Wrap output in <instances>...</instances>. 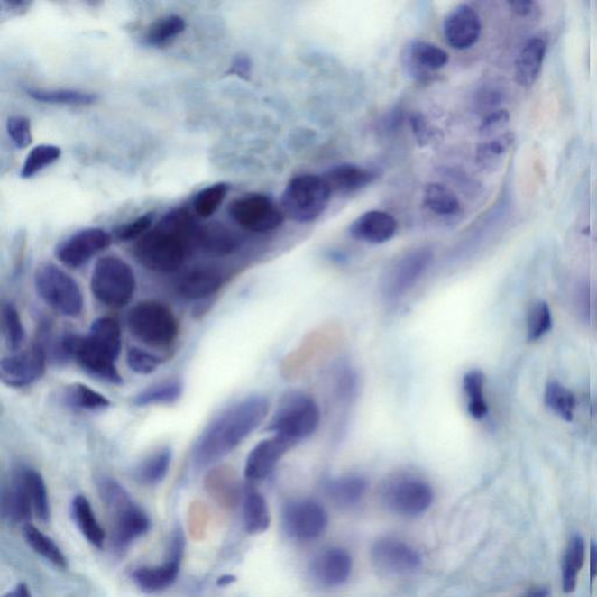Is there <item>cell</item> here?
Here are the masks:
<instances>
[{
	"mask_svg": "<svg viewBox=\"0 0 597 597\" xmlns=\"http://www.w3.org/2000/svg\"><path fill=\"white\" fill-rule=\"evenodd\" d=\"M47 354L39 340L26 350L14 353L0 362V378L11 388H26L45 373Z\"/></svg>",
	"mask_w": 597,
	"mask_h": 597,
	"instance_id": "7c38bea8",
	"label": "cell"
},
{
	"mask_svg": "<svg viewBox=\"0 0 597 597\" xmlns=\"http://www.w3.org/2000/svg\"><path fill=\"white\" fill-rule=\"evenodd\" d=\"M586 558V543L580 535H574L563 556V588L565 592L575 591L579 574Z\"/></svg>",
	"mask_w": 597,
	"mask_h": 597,
	"instance_id": "1f68e13d",
	"label": "cell"
},
{
	"mask_svg": "<svg viewBox=\"0 0 597 597\" xmlns=\"http://www.w3.org/2000/svg\"><path fill=\"white\" fill-rule=\"evenodd\" d=\"M71 360H75L87 373L113 385L123 384V377L119 373L117 358L99 348L87 336H78L71 334Z\"/></svg>",
	"mask_w": 597,
	"mask_h": 597,
	"instance_id": "4fadbf2b",
	"label": "cell"
},
{
	"mask_svg": "<svg viewBox=\"0 0 597 597\" xmlns=\"http://www.w3.org/2000/svg\"><path fill=\"white\" fill-rule=\"evenodd\" d=\"M23 537H25L26 543L38 555L43 556V558L49 560L50 563L59 568H67L66 556H63L61 549L59 548L58 545L49 536L43 535L37 528L29 524L23 527Z\"/></svg>",
	"mask_w": 597,
	"mask_h": 597,
	"instance_id": "8d00e7d4",
	"label": "cell"
},
{
	"mask_svg": "<svg viewBox=\"0 0 597 597\" xmlns=\"http://www.w3.org/2000/svg\"><path fill=\"white\" fill-rule=\"evenodd\" d=\"M332 194L322 175H298L286 186L280 208L289 220L313 222L327 209Z\"/></svg>",
	"mask_w": 597,
	"mask_h": 597,
	"instance_id": "5b68a950",
	"label": "cell"
},
{
	"mask_svg": "<svg viewBox=\"0 0 597 597\" xmlns=\"http://www.w3.org/2000/svg\"><path fill=\"white\" fill-rule=\"evenodd\" d=\"M62 400L68 408L78 411H105L111 406L110 400L105 395L81 383L68 385L63 391Z\"/></svg>",
	"mask_w": 597,
	"mask_h": 597,
	"instance_id": "f1b7e54d",
	"label": "cell"
},
{
	"mask_svg": "<svg viewBox=\"0 0 597 597\" xmlns=\"http://www.w3.org/2000/svg\"><path fill=\"white\" fill-rule=\"evenodd\" d=\"M3 597H32L29 587L25 583H19L17 587Z\"/></svg>",
	"mask_w": 597,
	"mask_h": 597,
	"instance_id": "11a10c76",
	"label": "cell"
},
{
	"mask_svg": "<svg viewBox=\"0 0 597 597\" xmlns=\"http://www.w3.org/2000/svg\"><path fill=\"white\" fill-rule=\"evenodd\" d=\"M481 32L480 15L468 4L454 7L444 20L445 41L456 51L472 49L479 41Z\"/></svg>",
	"mask_w": 597,
	"mask_h": 597,
	"instance_id": "e0dca14e",
	"label": "cell"
},
{
	"mask_svg": "<svg viewBox=\"0 0 597 597\" xmlns=\"http://www.w3.org/2000/svg\"><path fill=\"white\" fill-rule=\"evenodd\" d=\"M27 94L34 101L49 103V105L85 106L96 101L94 95L82 91L69 89H29Z\"/></svg>",
	"mask_w": 597,
	"mask_h": 597,
	"instance_id": "d590c367",
	"label": "cell"
},
{
	"mask_svg": "<svg viewBox=\"0 0 597 597\" xmlns=\"http://www.w3.org/2000/svg\"><path fill=\"white\" fill-rule=\"evenodd\" d=\"M513 142H515V135L512 133L501 135L496 141L482 146V149L480 150L482 159H483V161H485V159L489 161V159L501 157V155L508 152L509 149L513 145Z\"/></svg>",
	"mask_w": 597,
	"mask_h": 597,
	"instance_id": "f907efd6",
	"label": "cell"
},
{
	"mask_svg": "<svg viewBox=\"0 0 597 597\" xmlns=\"http://www.w3.org/2000/svg\"><path fill=\"white\" fill-rule=\"evenodd\" d=\"M250 63L249 60L246 58H238L233 65V73L240 75V77H245L249 74Z\"/></svg>",
	"mask_w": 597,
	"mask_h": 597,
	"instance_id": "f5cc1de1",
	"label": "cell"
},
{
	"mask_svg": "<svg viewBox=\"0 0 597 597\" xmlns=\"http://www.w3.org/2000/svg\"><path fill=\"white\" fill-rule=\"evenodd\" d=\"M284 525L293 538L310 541L324 535L328 525V516L317 501H297L286 505Z\"/></svg>",
	"mask_w": 597,
	"mask_h": 597,
	"instance_id": "9a60e30c",
	"label": "cell"
},
{
	"mask_svg": "<svg viewBox=\"0 0 597 597\" xmlns=\"http://www.w3.org/2000/svg\"><path fill=\"white\" fill-rule=\"evenodd\" d=\"M186 29V23L180 15H167L158 19L146 32V41L151 46L161 47L179 37Z\"/></svg>",
	"mask_w": 597,
	"mask_h": 597,
	"instance_id": "ab89813d",
	"label": "cell"
},
{
	"mask_svg": "<svg viewBox=\"0 0 597 597\" xmlns=\"http://www.w3.org/2000/svg\"><path fill=\"white\" fill-rule=\"evenodd\" d=\"M4 336L11 352L17 353L25 342V328L17 308L12 302L3 306L2 313Z\"/></svg>",
	"mask_w": 597,
	"mask_h": 597,
	"instance_id": "b9f144b4",
	"label": "cell"
},
{
	"mask_svg": "<svg viewBox=\"0 0 597 597\" xmlns=\"http://www.w3.org/2000/svg\"><path fill=\"white\" fill-rule=\"evenodd\" d=\"M594 310H595L594 313H595V317H596V321H597V298H596V301H595V305H594Z\"/></svg>",
	"mask_w": 597,
	"mask_h": 597,
	"instance_id": "680465c9",
	"label": "cell"
},
{
	"mask_svg": "<svg viewBox=\"0 0 597 597\" xmlns=\"http://www.w3.org/2000/svg\"><path fill=\"white\" fill-rule=\"evenodd\" d=\"M23 473H25L27 487H29L35 515L41 523H50L51 505L45 480H43L41 473L33 468L23 467Z\"/></svg>",
	"mask_w": 597,
	"mask_h": 597,
	"instance_id": "74e56055",
	"label": "cell"
},
{
	"mask_svg": "<svg viewBox=\"0 0 597 597\" xmlns=\"http://www.w3.org/2000/svg\"><path fill=\"white\" fill-rule=\"evenodd\" d=\"M173 451L165 445L142 460L134 471V479L142 485L153 487L166 479L172 464Z\"/></svg>",
	"mask_w": 597,
	"mask_h": 597,
	"instance_id": "4316f807",
	"label": "cell"
},
{
	"mask_svg": "<svg viewBox=\"0 0 597 597\" xmlns=\"http://www.w3.org/2000/svg\"><path fill=\"white\" fill-rule=\"evenodd\" d=\"M197 234L188 210L174 209L166 214L153 230L138 240L134 248L135 258L147 270L173 273L185 262L187 250Z\"/></svg>",
	"mask_w": 597,
	"mask_h": 597,
	"instance_id": "7a4b0ae2",
	"label": "cell"
},
{
	"mask_svg": "<svg viewBox=\"0 0 597 597\" xmlns=\"http://www.w3.org/2000/svg\"><path fill=\"white\" fill-rule=\"evenodd\" d=\"M71 516L79 531L91 545L99 549L105 546L106 533L98 524L87 497L82 495L75 497L71 503Z\"/></svg>",
	"mask_w": 597,
	"mask_h": 597,
	"instance_id": "83f0119b",
	"label": "cell"
},
{
	"mask_svg": "<svg viewBox=\"0 0 597 597\" xmlns=\"http://www.w3.org/2000/svg\"><path fill=\"white\" fill-rule=\"evenodd\" d=\"M223 285L220 271L214 268H197L189 271L179 281L178 292L187 300H203L216 294Z\"/></svg>",
	"mask_w": 597,
	"mask_h": 597,
	"instance_id": "603a6c76",
	"label": "cell"
},
{
	"mask_svg": "<svg viewBox=\"0 0 597 597\" xmlns=\"http://www.w3.org/2000/svg\"><path fill=\"white\" fill-rule=\"evenodd\" d=\"M546 42L539 37L528 40L516 60L515 78L519 85L531 87L538 79L546 55Z\"/></svg>",
	"mask_w": 597,
	"mask_h": 597,
	"instance_id": "cb8c5ba5",
	"label": "cell"
},
{
	"mask_svg": "<svg viewBox=\"0 0 597 597\" xmlns=\"http://www.w3.org/2000/svg\"><path fill=\"white\" fill-rule=\"evenodd\" d=\"M234 223L250 233H269L280 228L285 215L269 197L262 194L244 195L229 207Z\"/></svg>",
	"mask_w": 597,
	"mask_h": 597,
	"instance_id": "30bf717a",
	"label": "cell"
},
{
	"mask_svg": "<svg viewBox=\"0 0 597 597\" xmlns=\"http://www.w3.org/2000/svg\"><path fill=\"white\" fill-rule=\"evenodd\" d=\"M229 192L228 183L220 182L207 187L197 193L194 200L195 213L201 218H209L213 216L217 209L220 208L222 202L225 200Z\"/></svg>",
	"mask_w": 597,
	"mask_h": 597,
	"instance_id": "ee69618b",
	"label": "cell"
},
{
	"mask_svg": "<svg viewBox=\"0 0 597 597\" xmlns=\"http://www.w3.org/2000/svg\"><path fill=\"white\" fill-rule=\"evenodd\" d=\"M99 495L113 516L111 539L117 551H124L133 541L150 530L147 513L131 499L129 492L114 479L103 477L98 482Z\"/></svg>",
	"mask_w": 597,
	"mask_h": 597,
	"instance_id": "3957f363",
	"label": "cell"
},
{
	"mask_svg": "<svg viewBox=\"0 0 597 597\" xmlns=\"http://www.w3.org/2000/svg\"><path fill=\"white\" fill-rule=\"evenodd\" d=\"M284 437L273 436L258 443L246 457L244 473L251 482L265 480L276 469L285 454L294 447Z\"/></svg>",
	"mask_w": 597,
	"mask_h": 597,
	"instance_id": "ac0fdd59",
	"label": "cell"
},
{
	"mask_svg": "<svg viewBox=\"0 0 597 597\" xmlns=\"http://www.w3.org/2000/svg\"><path fill=\"white\" fill-rule=\"evenodd\" d=\"M431 485L411 475L392 477L383 488V500L389 510L404 517H417L427 511L433 503Z\"/></svg>",
	"mask_w": 597,
	"mask_h": 597,
	"instance_id": "9c48e42d",
	"label": "cell"
},
{
	"mask_svg": "<svg viewBox=\"0 0 597 597\" xmlns=\"http://www.w3.org/2000/svg\"><path fill=\"white\" fill-rule=\"evenodd\" d=\"M397 226L392 215L381 210H370L350 225L349 234L357 241L383 244L395 237Z\"/></svg>",
	"mask_w": 597,
	"mask_h": 597,
	"instance_id": "44dd1931",
	"label": "cell"
},
{
	"mask_svg": "<svg viewBox=\"0 0 597 597\" xmlns=\"http://www.w3.org/2000/svg\"><path fill=\"white\" fill-rule=\"evenodd\" d=\"M509 5L511 10L519 14V17L536 18L540 14L538 4L531 0H519V2H510Z\"/></svg>",
	"mask_w": 597,
	"mask_h": 597,
	"instance_id": "816d5d0a",
	"label": "cell"
},
{
	"mask_svg": "<svg viewBox=\"0 0 597 597\" xmlns=\"http://www.w3.org/2000/svg\"><path fill=\"white\" fill-rule=\"evenodd\" d=\"M589 558H591V581H594L597 578V543L594 540L591 543V547H589Z\"/></svg>",
	"mask_w": 597,
	"mask_h": 597,
	"instance_id": "db71d44e",
	"label": "cell"
},
{
	"mask_svg": "<svg viewBox=\"0 0 597 597\" xmlns=\"http://www.w3.org/2000/svg\"><path fill=\"white\" fill-rule=\"evenodd\" d=\"M137 288L133 269L115 256L99 258L91 273L90 289L95 298L107 308H124Z\"/></svg>",
	"mask_w": 597,
	"mask_h": 597,
	"instance_id": "52a82bcc",
	"label": "cell"
},
{
	"mask_svg": "<svg viewBox=\"0 0 597 597\" xmlns=\"http://www.w3.org/2000/svg\"><path fill=\"white\" fill-rule=\"evenodd\" d=\"M332 193L349 194L365 188L377 179L375 170L353 164L333 167L322 175Z\"/></svg>",
	"mask_w": 597,
	"mask_h": 597,
	"instance_id": "7402d4cb",
	"label": "cell"
},
{
	"mask_svg": "<svg viewBox=\"0 0 597 597\" xmlns=\"http://www.w3.org/2000/svg\"><path fill=\"white\" fill-rule=\"evenodd\" d=\"M33 512L25 473L23 468H19L12 475L9 485L3 489V517L11 524L29 525Z\"/></svg>",
	"mask_w": 597,
	"mask_h": 597,
	"instance_id": "ffe728a7",
	"label": "cell"
},
{
	"mask_svg": "<svg viewBox=\"0 0 597 597\" xmlns=\"http://www.w3.org/2000/svg\"><path fill=\"white\" fill-rule=\"evenodd\" d=\"M152 221V215L146 214L144 216L139 217L137 220L121 226V228L117 230V237L119 240L124 242L141 240L144 234L150 232Z\"/></svg>",
	"mask_w": 597,
	"mask_h": 597,
	"instance_id": "681fc988",
	"label": "cell"
},
{
	"mask_svg": "<svg viewBox=\"0 0 597 597\" xmlns=\"http://www.w3.org/2000/svg\"><path fill=\"white\" fill-rule=\"evenodd\" d=\"M465 396L468 398V412L473 419H483L488 413L484 400V376L480 370H471L464 378Z\"/></svg>",
	"mask_w": 597,
	"mask_h": 597,
	"instance_id": "f35d334b",
	"label": "cell"
},
{
	"mask_svg": "<svg viewBox=\"0 0 597 597\" xmlns=\"http://www.w3.org/2000/svg\"><path fill=\"white\" fill-rule=\"evenodd\" d=\"M7 133L17 149H26L32 144V129L30 119L23 116H12L7 121Z\"/></svg>",
	"mask_w": 597,
	"mask_h": 597,
	"instance_id": "c3c4849f",
	"label": "cell"
},
{
	"mask_svg": "<svg viewBox=\"0 0 597 597\" xmlns=\"http://www.w3.org/2000/svg\"><path fill=\"white\" fill-rule=\"evenodd\" d=\"M373 566L388 575H405L420 567L421 556L415 548L397 539H381L373 545Z\"/></svg>",
	"mask_w": 597,
	"mask_h": 597,
	"instance_id": "2e32d148",
	"label": "cell"
},
{
	"mask_svg": "<svg viewBox=\"0 0 597 597\" xmlns=\"http://www.w3.org/2000/svg\"><path fill=\"white\" fill-rule=\"evenodd\" d=\"M352 569V556L342 548L326 549L310 564V573L314 580L329 588L342 586L347 583Z\"/></svg>",
	"mask_w": 597,
	"mask_h": 597,
	"instance_id": "d6986e66",
	"label": "cell"
},
{
	"mask_svg": "<svg viewBox=\"0 0 597 597\" xmlns=\"http://www.w3.org/2000/svg\"><path fill=\"white\" fill-rule=\"evenodd\" d=\"M269 409V400L258 395L246 397L223 409L195 443L194 464L197 468L209 467L229 455L264 423Z\"/></svg>",
	"mask_w": 597,
	"mask_h": 597,
	"instance_id": "6da1fadb",
	"label": "cell"
},
{
	"mask_svg": "<svg viewBox=\"0 0 597 597\" xmlns=\"http://www.w3.org/2000/svg\"><path fill=\"white\" fill-rule=\"evenodd\" d=\"M180 560L170 559L157 567H141L133 573V580L147 594L164 591L172 586L180 572Z\"/></svg>",
	"mask_w": 597,
	"mask_h": 597,
	"instance_id": "d4e9b609",
	"label": "cell"
},
{
	"mask_svg": "<svg viewBox=\"0 0 597 597\" xmlns=\"http://www.w3.org/2000/svg\"><path fill=\"white\" fill-rule=\"evenodd\" d=\"M236 576L234 575H223L220 579L217 580L218 587H228L230 584L236 583Z\"/></svg>",
	"mask_w": 597,
	"mask_h": 597,
	"instance_id": "6f0895ef",
	"label": "cell"
},
{
	"mask_svg": "<svg viewBox=\"0 0 597 597\" xmlns=\"http://www.w3.org/2000/svg\"><path fill=\"white\" fill-rule=\"evenodd\" d=\"M162 362L161 356L142 348L130 347L126 352V364L137 375H151L157 372Z\"/></svg>",
	"mask_w": 597,
	"mask_h": 597,
	"instance_id": "bcb514c9",
	"label": "cell"
},
{
	"mask_svg": "<svg viewBox=\"0 0 597 597\" xmlns=\"http://www.w3.org/2000/svg\"><path fill=\"white\" fill-rule=\"evenodd\" d=\"M545 404L563 419L567 421L573 419V413H574L576 406L575 396L558 381H551L546 386Z\"/></svg>",
	"mask_w": 597,
	"mask_h": 597,
	"instance_id": "7bdbcfd3",
	"label": "cell"
},
{
	"mask_svg": "<svg viewBox=\"0 0 597 597\" xmlns=\"http://www.w3.org/2000/svg\"><path fill=\"white\" fill-rule=\"evenodd\" d=\"M243 517H244L245 530L250 535H260L268 530L271 523L269 507L260 492L256 491L246 492Z\"/></svg>",
	"mask_w": 597,
	"mask_h": 597,
	"instance_id": "836d02e7",
	"label": "cell"
},
{
	"mask_svg": "<svg viewBox=\"0 0 597 597\" xmlns=\"http://www.w3.org/2000/svg\"><path fill=\"white\" fill-rule=\"evenodd\" d=\"M197 240L206 253L216 257L229 256L241 245L240 237L221 223H209L197 230Z\"/></svg>",
	"mask_w": 597,
	"mask_h": 597,
	"instance_id": "484cf974",
	"label": "cell"
},
{
	"mask_svg": "<svg viewBox=\"0 0 597 597\" xmlns=\"http://www.w3.org/2000/svg\"><path fill=\"white\" fill-rule=\"evenodd\" d=\"M127 326L135 338L153 348H166L179 335V321L162 302H138L127 314Z\"/></svg>",
	"mask_w": 597,
	"mask_h": 597,
	"instance_id": "8992f818",
	"label": "cell"
},
{
	"mask_svg": "<svg viewBox=\"0 0 597 597\" xmlns=\"http://www.w3.org/2000/svg\"><path fill=\"white\" fill-rule=\"evenodd\" d=\"M424 205L431 212L439 215H455L460 210V202L455 194L440 183L426 186Z\"/></svg>",
	"mask_w": 597,
	"mask_h": 597,
	"instance_id": "60d3db41",
	"label": "cell"
},
{
	"mask_svg": "<svg viewBox=\"0 0 597 597\" xmlns=\"http://www.w3.org/2000/svg\"><path fill=\"white\" fill-rule=\"evenodd\" d=\"M433 253L428 248L409 251L398 258L386 271L381 281V292L390 300L403 297L423 277L431 265Z\"/></svg>",
	"mask_w": 597,
	"mask_h": 597,
	"instance_id": "8fae6325",
	"label": "cell"
},
{
	"mask_svg": "<svg viewBox=\"0 0 597 597\" xmlns=\"http://www.w3.org/2000/svg\"><path fill=\"white\" fill-rule=\"evenodd\" d=\"M368 483L361 476L350 475L330 480L326 484L329 499L340 507H352L364 496Z\"/></svg>",
	"mask_w": 597,
	"mask_h": 597,
	"instance_id": "f546056e",
	"label": "cell"
},
{
	"mask_svg": "<svg viewBox=\"0 0 597 597\" xmlns=\"http://www.w3.org/2000/svg\"><path fill=\"white\" fill-rule=\"evenodd\" d=\"M113 238L101 228H87L60 243L57 257L63 265L78 269L111 245Z\"/></svg>",
	"mask_w": 597,
	"mask_h": 597,
	"instance_id": "5bb4252c",
	"label": "cell"
},
{
	"mask_svg": "<svg viewBox=\"0 0 597 597\" xmlns=\"http://www.w3.org/2000/svg\"><path fill=\"white\" fill-rule=\"evenodd\" d=\"M87 338L99 348L118 358L122 350V329L113 317H99L90 326Z\"/></svg>",
	"mask_w": 597,
	"mask_h": 597,
	"instance_id": "d6a6232c",
	"label": "cell"
},
{
	"mask_svg": "<svg viewBox=\"0 0 597 597\" xmlns=\"http://www.w3.org/2000/svg\"><path fill=\"white\" fill-rule=\"evenodd\" d=\"M38 296L55 312L67 317L81 316L85 300L78 281L51 262H43L34 273Z\"/></svg>",
	"mask_w": 597,
	"mask_h": 597,
	"instance_id": "ba28073f",
	"label": "cell"
},
{
	"mask_svg": "<svg viewBox=\"0 0 597 597\" xmlns=\"http://www.w3.org/2000/svg\"><path fill=\"white\" fill-rule=\"evenodd\" d=\"M552 328V314L546 302L533 306L528 317V340L537 341Z\"/></svg>",
	"mask_w": 597,
	"mask_h": 597,
	"instance_id": "7dc6e473",
	"label": "cell"
},
{
	"mask_svg": "<svg viewBox=\"0 0 597 597\" xmlns=\"http://www.w3.org/2000/svg\"><path fill=\"white\" fill-rule=\"evenodd\" d=\"M62 151L59 146L39 145L35 146L27 155L25 164L23 166L22 177L30 179L41 172L46 167L54 164L61 157Z\"/></svg>",
	"mask_w": 597,
	"mask_h": 597,
	"instance_id": "f6af8a7d",
	"label": "cell"
},
{
	"mask_svg": "<svg viewBox=\"0 0 597 597\" xmlns=\"http://www.w3.org/2000/svg\"><path fill=\"white\" fill-rule=\"evenodd\" d=\"M413 66L424 70H439L449 61L447 51L431 42L413 41L409 49Z\"/></svg>",
	"mask_w": 597,
	"mask_h": 597,
	"instance_id": "e575fe53",
	"label": "cell"
},
{
	"mask_svg": "<svg viewBox=\"0 0 597 597\" xmlns=\"http://www.w3.org/2000/svg\"><path fill=\"white\" fill-rule=\"evenodd\" d=\"M549 591L546 587L531 588L530 591L525 592L523 597H548Z\"/></svg>",
	"mask_w": 597,
	"mask_h": 597,
	"instance_id": "9f6ffc18",
	"label": "cell"
},
{
	"mask_svg": "<svg viewBox=\"0 0 597 597\" xmlns=\"http://www.w3.org/2000/svg\"><path fill=\"white\" fill-rule=\"evenodd\" d=\"M320 420V408L316 400L308 393L293 390L282 396L268 431L296 445L313 436Z\"/></svg>",
	"mask_w": 597,
	"mask_h": 597,
	"instance_id": "277c9868",
	"label": "cell"
},
{
	"mask_svg": "<svg viewBox=\"0 0 597 597\" xmlns=\"http://www.w3.org/2000/svg\"><path fill=\"white\" fill-rule=\"evenodd\" d=\"M183 383L180 380H170L147 386L134 396L133 403L138 408L153 405H170L180 400L183 395Z\"/></svg>",
	"mask_w": 597,
	"mask_h": 597,
	"instance_id": "4dcf8cb0",
	"label": "cell"
}]
</instances>
